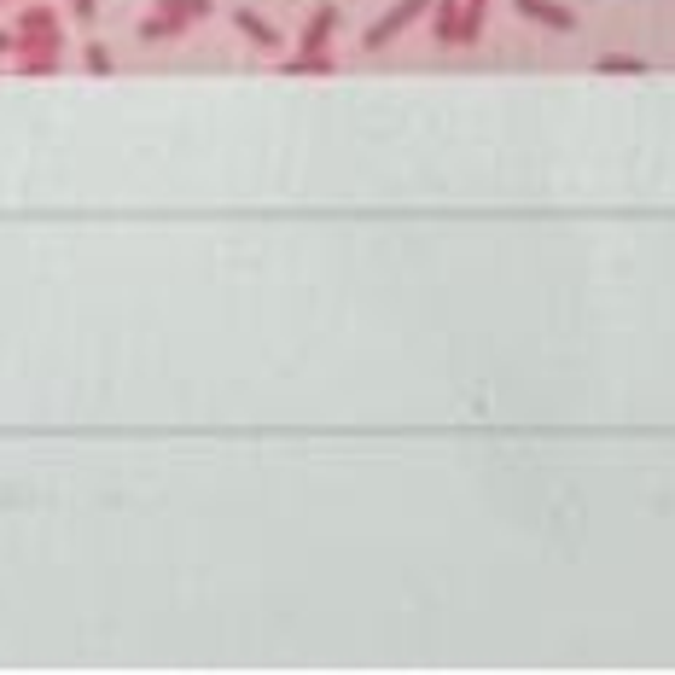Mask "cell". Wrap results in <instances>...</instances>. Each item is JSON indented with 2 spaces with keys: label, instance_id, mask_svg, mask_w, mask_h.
I'll list each match as a JSON object with an SVG mask.
<instances>
[{
  "label": "cell",
  "instance_id": "obj_1",
  "mask_svg": "<svg viewBox=\"0 0 675 675\" xmlns=\"http://www.w3.org/2000/svg\"><path fill=\"white\" fill-rule=\"evenodd\" d=\"M426 12H431V0H396V7H391V12H384V19H379V24H367V36H361V47H367V53H379V47H391V41L402 36V29H414L419 19H426Z\"/></svg>",
  "mask_w": 675,
  "mask_h": 675
},
{
  "label": "cell",
  "instance_id": "obj_2",
  "mask_svg": "<svg viewBox=\"0 0 675 675\" xmlns=\"http://www.w3.org/2000/svg\"><path fill=\"white\" fill-rule=\"evenodd\" d=\"M513 12L518 19H530V24H542V29H577V12L570 7H560V0H513Z\"/></svg>",
  "mask_w": 675,
  "mask_h": 675
},
{
  "label": "cell",
  "instance_id": "obj_3",
  "mask_svg": "<svg viewBox=\"0 0 675 675\" xmlns=\"http://www.w3.org/2000/svg\"><path fill=\"white\" fill-rule=\"evenodd\" d=\"M12 36H19V41H64V24H59L53 7H24Z\"/></svg>",
  "mask_w": 675,
  "mask_h": 675
},
{
  "label": "cell",
  "instance_id": "obj_4",
  "mask_svg": "<svg viewBox=\"0 0 675 675\" xmlns=\"http://www.w3.org/2000/svg\"><path fill=\"white\" fill-rule=\"evenodd\" d=\"M24 64H19V76H53L59 71V53H64V41H19L12 47Z\"/></svg>",
  "mask_w": 675,
  "mask_h": 675
},
{
  "label": "cell",
  "instance_id": "obj_5",
  "mask_svg": "<svg viewBox=\"0 0 675 675\" xmlns=\"http://www.w3.org/2000/svg\"><path fill=\"white\" fill-rule=\"evenodd\" d=\"M233 29H240V36L250 41V47H262V53H280V29L262 19V12H250V7H240L233 12Z\"/></svg>",
  "mask_w": 675,
  "mask_h": 675
},
{
  "label": "cell",
  "instance_id": "obj_6",
  "mask_svg": "<svg viewBox=\"0 0 675 675\" xmlns=\"http://www.w3.org/2000/svg\"><path fill=\"white\" fill-rule=\"evenodd\" d=\"M338 24H344V19H338L332 0H327V7H315V12H309V24H303V36H297V47H327V41L338 36Z\"/></svg>",
  "mask_w": 675,
  "mask_h": 675
},
{
  "label": "cell",
  "instance_id": "obj_7",
  "mask_svg": "<svg viewBox=\"0 0 675 675\" xmlns=\"http://www.w3.org/2000/svg\"><path fill=\"white\" fill-rule=\"evenodd\" d=\"M280 71H285V76H332L338 59L327 53V47H297L292 64H280Z\"/></svg>",
  "mask_w": 675,
  "mask_h": 675
},
{
  "label": "cell",
  "instance_id": "obj_8",
  "mask_svg": "<svg viewBox=\"0 0 675 675\" xmlns=\"http://www.w3.org/2000/svg\"><path fill=\"white\" fill-rule=\"evenodd\" d=\"M187 19H175V12H158L151 7V19H140V41H175V36H187Z\"/></svg>",
  "mask_w": 675,
  "mask_h": 675
},
{
  "label": "cell",
  "instance_id": "obj_9",
  "mask_svg": "<svg viewBox=\"0 0 675 675\" xmlns=\"http://www.w3.org/2000/svg\"><path fill=\"white\" fill-rule=\"evenodd\" d=\"M437 19H431V36L437 47H454V36H461V0H437Z\"/></svg>",
  "mask_w": 675,
  "mask_h": 675
},
{
  "label": "cell",
  "instance_id": "obj_10",
  "mask_svg": "<svg viewBox=\"0 0 675 675\" xmlns=\"http://www.w3.org/2000/svg\"><path fill=\"white\" fill-rule=\"evenodd\" d=\"M594 71H600V76H647L652 64H647V59H635V53H600V59H594Z\"/></svg>",
  "mask_w": 675,
  "mask_h": 675
},
{
  "label": "cell",
  "instance_id": "obj_11",
  "mask_svg": "<svg viewBox=\"0 0 675 675\" xmlns=\"http://www.w3.org/2000/svg\"><path fill=\"white\" fill-rule=\"evenodd\" d=\"M158 12H175V19L198 24V19H210V12H216V0H158Z\"/></svg>",
  "mask_w": 675,
  "mask_h": 675
},
{
  "label": "cell",
  "instance_id": "obj_12",
  "mask_svg": "<svg viewBox=\"0 0 675 675\" xmlns=\"http://www.w3.org/2000/svg\"><path fill=\"white\" fill-rule=\"evenodd\" d=\"M82 59H88V71H94V76H111V71H116V64H111V47H106V41H88V53H82Z\"/></svg>",
  "mask_w": 675,
  "mask_h": 675
},
{
  "label": "cell",
  "instance_id": "obj_13",
  "mask_svg": "<svg viewBox=\"0 0 675 675\" xmlns=\"http://www.w3.org/2000/svg\"><path fill=\"white\" fill-rule=\"evenodd\" d=\"M71 12H76V19H88V24H94V12H99V0H71Z\"/></svg>",
  "mask_w": 675,
  "mask_h": 675
},
{
  "label": "cell",
  "instance_id": "obj_14",
  "mask_svg": "<svg viewBox=\"0 0 675 675\" xmlns=\"http://www.w3.org/2000/svg\"><path fill=\"white\" fill-rule=\"evenodd\" d=\"M12 47H19V36H12V29H0V59H7Z\"/></svg>",
  "mask_w": 675,
  "mask_h": 675
},
{
  "label": "cell",
  "instance_id": "obj_15",
  "mask_svg": "<svg viewBox=\"0 0 675 675\" xmlns=\"http://www.w3.org/2000/svg\"><path fill=\"white\" fill-rule=\"evenodd\" d=\"M0 7H7V0H0Z\"/></svg>",
  "mask_w": 675,
  "mask_h": 675
}]
</instances>
